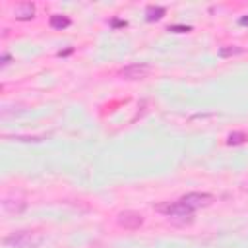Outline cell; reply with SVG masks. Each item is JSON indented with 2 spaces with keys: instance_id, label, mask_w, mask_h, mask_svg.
Instances as JSON below:
<instances>
[{
  "instance_id": "cell-14",
  "label": "cell",
  "mask_w": 248,
  "mask_h": 248,
  "mask_svg": "<svg viewBox=\"0 0 248 248\" xmlns=\"http://www.w3.org/2000/svg\"><path fill=\"white\" fill-rule=\"evenodd\" d=\"M240 25H248V16H242L240 17Z\"/></svg>"
},
{
  "instance_id": "cell-7",
  "label": "cell",
  "mask_w": 248,
  "mask_h": 248,
  "mask_svg": "<svg viewBox=\"0 0 248 248\" xmlns=\"http://www.w3.org/2000/svg\"><path fill=\"white\" fill-rule=\"evenodd\" d=\"M165 8L163 6H147V10H145V17H147V21H157V19H161L163 16H165Z\"/></svg>"
},
{
  "instance_id": "cell-13",
  "label": "cell",
  "mask_w": 248,
  "mask_h": 248,
  "mask_svg": "<svg viewBox=\"0 0 248 248\" xmlns=\"http://www.w3.org/2000/svg\"><path fill=\"white\" fill-rule=\"evenodd\" d=\"M112 25H114V27H118V25H126V21H120V19H114V21H112Z\"/></svg>"
},
{
  "instance_id": "cell-2",
  "label": "cell",
  "mask_w": 248,
  "mask_h": 248,
  "mask_svg": "<svg viewBox=\"0 0 248 248\" xmlns=\"http://www.w3.org/2000/svg\"><path fill=\"white\" fill-rule=\"evenodd\" d=\"M157 209L169 217H190L194 213L192 207H188L186 203H182L180 200L178 202H167L163 205H157Z\"/></svg>"
},
{
  "instance_id": "cell-3",
  "label": "cell",
  "mask_w": 248,
  "mask_h": 248,
  "mask_svg": "<svg viewBox=\"0 0 248 248\" xmlns=\"http://www.w3.org/2000/svg\"><path fill=\"white\" fill-rule=\"evenodd\" d=\"M213 200H215V198H213L211 194H205V192H190V194H186V196L180 198V202L186 203L188 207H192L194 211L200 209V207L209 205Z\"/></svg>"
},
{
  "instance_id": "cell-9",
  "label": "cell",
  "mask_w": 248,
  "mask_h": 248,
  "mask_svg": "<svg viewBox=\"0 0 248 248\" xmlns=\"http://www.w3.org/2000/svg\"><path fill=\"white\" fill-rule=\"evenodd\" d=\"M246 140H248V136H246L244 132H232V134H229L227 143H229V145H240V143H244Z\"/></svg>"
},
{
  "instance_id": "cell-5",
  "label": "cell",
  "mask_w": 248,
  "mask_h": 248,
  "mask_svg": "<svg viewBox=\"0 0 248 248\" xmlns=\"http://www.w3.org/2000/svg\"><path fill=\"white\" fill-rule=\"evenodd\" d=\"M118 225L124 227V229H130V231L140 229L143 225V215L138 213V211H130V209L128 211H122L118 215Z\"/></svg>"
},
{
  "instance_id": "cell-10",
  "label": "cell",
  "mask_w": 248,
  "mask_h": 248,
  "mask_svg": "<svg viewBox=\"0 0 248 248\" xmlns=\"http://www.w3.org/2000/svg\"><path fill=\"white\" fill-rule=\"evenodd\" d=\"M242 48L240 46H227V48H219V56L227 58V56H232V54H240Z\"/></svg>"
},
{
  "instance_id": "cell-1",
  "label": "cell",
  "mask_w": 248,
  "mask_h": 248,
  "mask_svg": "<svg viewBox=\"0 0 248 248\" xmlns=\"http://www.w3.org/2000/svg\"><path fill=\"white\" fill-rule=\"evenodd\" d=\"M43 242V234L37 231H17L4 238V246L8 248H37Z\"/></svg>"
},
{
  "instance_id": "cell-4",
  "label": "cell",
  "mask_w": 248,
  "mask_h": 248,
  "mask_svg": "<svg viewBox=\"0 0 248 248\" xmlns=\"http://www.w3.org/2000/svg\"><path fill=\"white\" fill-rule=\"evenodd\" d=\"M151 72V66L145 64V62H138V64H130V66H124L120 70V76L124 79H143L147 78V74Z\"/></svg>"
},
{
  "instance_id": "cell-12",
  "label": "cell",
  "mask_w": 248,
  "mask_h": 248,
  "mask_svg": "<svg viewBox=\"0 0 248 248\" xmlns=\"http://www.w3.org/2000/svg\"><path fill=\"white\" fill-rule=\"evenodd\" d=\"M10 62V54H2V66H6Z\"/></svg>"
},
{
  "instance_id": "cell-11",
  "label": "cell",
  "mask_w": 248,
  "mask_h": 248,
  "mask_svg": "<svg viewBox=\"0 0 248 248\" xmlns=\"http://www.w3.org/2000/svg\"><path fill=\"white\" fill-rule=\"evenodd\" d=\"M190 29H192L190 25H186V27L184 25H172V27H169V31H174V33H188Z\"/></svg>"
},
{
  "instance_id": "cell-6",
  "label": "cell",
  "mask_w": 248,
  "mask_h": 248,
  "mask_svg": "<svg viewBox=\"0 0 248 248\" xmlns=\"http://www.w3.org/2000/svg\"><path fill=\"white\" fill-rule=\"evenodd\" d=\"M35 17V6L33 4H19L16 6V19H33Z\"/></svg>"
},
{
  "instance_id": "cell-8",
  "label": "cell",
  "mask_w": 248,
  "mask_h": 248,
  "mask_svg": "<svg viewBox=\"0 0 248 248\" xmlns=\"http://www.w3.org/2000/svg\"><path fill=\"white\" fill-rule=\"evenodd\" d=\"M70 23H72V21H70V17H66V16H60V14L50 16V27H52V29H66Z\"/></svg>"
}]
</instances>
